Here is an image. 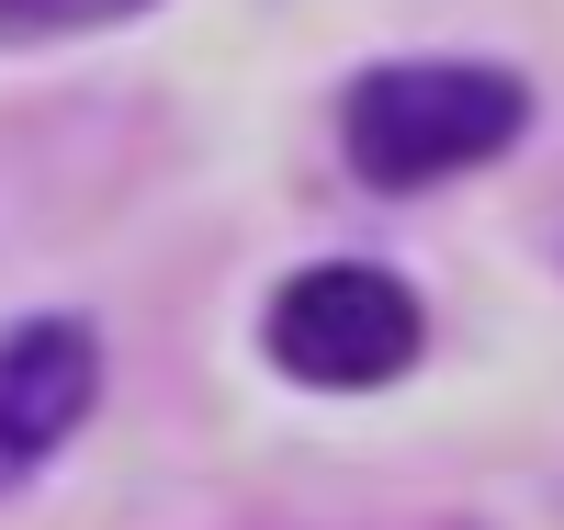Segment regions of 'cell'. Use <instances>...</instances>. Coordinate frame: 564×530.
<instances>
[{
	"mask_svg": "<svg viewBox=\"0 0 564 530\" xmlns=\"http://www.w3.org/2000/svg\"><path fill=\"white\" fill-rule=\"evenodd\" d=\"M520 125H531V90L486 57H395L339 102L350 170L384 192H430L452 170H486Z\"/></svg>",
	"mask_w": 564,
	"mask_h": 530,
	"instance_id": "obj_1",
	"label": "cell"
},
{
	"mask_svg": "<svg viewBox=\"0 0 564 530\" xmlns=\"http://www.w3.org/2000/svg\"><path fill=\"white\" fill-rule=\"evenodd\" d=\"M271 361L294 383H327V396H361V383H395L417 361V294L372 260H327L294 271L271 294Z\"/></svg>",
	"mask_w": 564,
	"mask_h": 530,
	"instance_id": "obj_2",
	"label": "cell"
},
{
	"mask_svg": "<svg viewBox=\"0 0 564 530\" xmlns=\"http://www.w3.org/2000/svg\"><path fill=\"white\" fill-rule=\"evenodd\" d=\"M90 396H102V339H90L79 316L0 327V497L68 452V429L90 418Z\"/></svg>",
	"mask_w": 564,
	"mask_h": 530,
	"instance_id": "obj_3",
	"label": "cell"
},
{
	"mask_svg": "<svg viewBox=\"0 0 564 530\" xmlns=\"http://www.w3.org/2000/svg\"><path fill=\"white\" fill-rule=\"evenodd\" d=\"M135 0H0V23H45V34H79V23H113Z\"/></svg>",
	"mask_w": 564,
	"mask_h": 530,
	"instance_id": "obj_4",
	"label": "cell"
}]
</instances>
